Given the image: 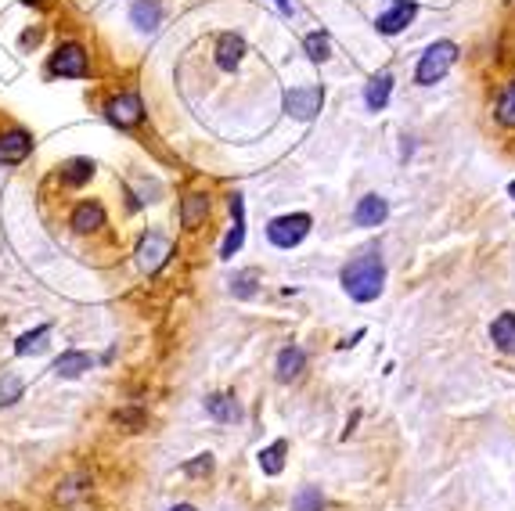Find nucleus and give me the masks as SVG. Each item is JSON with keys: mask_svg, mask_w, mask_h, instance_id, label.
Wrapping results in <instances>:
<instances>
[{"mask_svg": "<svg viewBox=\"0 0 515 511\" xmlns=\"http://www.w3.org/2000/svg\"><path fill=\"white\" fill-rule=\"evenodd\" d=\"M51 335V324H36L33 331H25V335H18V342H14V353L18 357H29V353H40L43 349V339Z\"/></svg>", "mask_w": 515, "mask_h": 511, "instance_id": "22", "label": "nucleus"}, {"mask_svg": "<svg viewBox=\"0 0 515 511\" xmlns=\"http://www.w3.org/2000/svg\"><path fill=\"white\" fill-rule=\"evenodd\" d=\"M415 11H418V4H415V0H397L389 11H382V14H379V22H375V25H379V33L397 36V33L415 18Z\"/></svg>", "mask_w": 515, "mask_h": 511, "instance_id": "10", "label": "nucleus"}, {"mask_svg": "<svg viewBox=\"0 0 515 511\" xmlns=\"http://www.w3.org/2000/svg\"><path fill=\"white\" fill-rule=\"evenodd\" d=\"M242 54H246V40H242V36L224 33V36L217 40V65H220L224 72H235L239 61H242Z\"/></svg>", "mask_w": 515, "mask_h": 511, "instance_id": "15", "label": "nucleus"}, {"mask_svg": "<svg viewBox=\"0 0 515 511\" xmlns=\"http://www.w3.org/2000/svg\"><path fill=\"white\" fill-rule=\"evenodd\" d=\"M29 155H33V134L25 126L0 130V163L4 166H22Z\"/></svg>", "mask_w": 515, "mask_h": 511, "instance_id": "7", "label": "nucleus"}, {"mask_svg": "<svg viewBox=\"0 0 515 511\" xmlns=\"http://www.w3.org/2000/svg\"><path fill=\"white\" fill-rule=\"evenodd\" d=\"M90 367H94V357L83 353V349H65V353L51 364V371H54L58 378H80V375H87Z\"/></svg>", "mask_w": 515, "mask_h": 511, "instance_id": "13", "label": "nucleus"}, {"mask_svg": "<svg viewBox=\"0 0 515 511\" xmlns=\"http://www.w3.org/2000/svg\"><path fill=\"white\" fill-rule=\"evenodd\" d=\"M184 472H188V476H210V472H213V454H199L195 461L184 465Z\"/></svg>", "mask_w": 515, "mask_h": 511, "instance_id": "29", "label": "nucleus"}, {"mask_svg": "<svg viewBox=\"0 0 515 511\" xmlns=\"http://www.w3.org/2000/svg\"><path fill=\"white\" fill-rule=\"evenodd\" d=\"M303 367H306V353H303L299 346H285V349L277 353V364H274L277 382H292V378H299V375H303Z\"/></svg>", "mask_w": 515, "mask_h": 511, "instance_id": "18", "label": "nucleus"}, {"mask_svg": "<svg viewBox=\"0 0 515 511\" xmlns=\"http://www.w3.org/2000/svg\"><path fill=\"white\" fill-rule=\"evenodd\" d=\"M257 284H259V270H257V266L239 270V274L231 277V292H235L239 299H253V295H257Z\"/></svg>", "mask_w": 515, "mask_h": 511, "instance_id": "24", "label": "nucleus"}, {"mask_svg": "<svg viewBox=\"0 0 515 511\" xmlns=\"http://www.w3.org/2000/svg\"><path fill=\"white\" fill-rule=\"evenodd\" d=\"M285 451H288L285 440H277V443H270L267 451H259V469H263L267 476H281V469H285Z\"/></svg>", "mask_w": 515, "mask_h": 511, "instance_id": "23", "label": "nucleus"}, {"mask_svg": "<svg viewBox=\"0 0 515 511\" xmlns=\"http://www.w3.org/2000/svg\"><path fill=\"white\" fill-rule=\"evenodd\" d=\"M47 69H51V76H61V79H87L90 76V54L80 40H65L54 47Z\"/></svg>", "mask_w": 515, "mask_h": 511, "instance_id": "3", "label": "nucleus"}, {"mask_svg": "<svg viewBox=\"0 0 515 511\" xmlns=\"http://www.w3.org/2000/svg\"><path fill=\"white\" fill-rule=\"evenodd\" d=\"M170 256H173V242H170L166 235H159V231H148V235L141 238V246H137V263H141V270H148V274H155Z\"/></svg>", "mask_w": 515, "mask_h": 511, "instance_id": "8", "label": "nucleus"}, {"mask_svg": "<svg viewBox=\"0 0 515 511\" xmlns=\"http://www.w3.org/2000/svg\"><path fill=\"white\" fill-rule=\"evenodd\" d=\"M105 116H108L112 126L134 130V126L145 119V101H141L137 90H119V94H112V98L105 101Z\"/></svg>", "mask_w": 515, "mask_h": 511, "instance_id": "4", "label": "nucleus"}, {"mask_svg": "<svg viewBox=\"0 0 515 511\" xmlns=\"http://www.w3.org/2000/svg\"><path fill=\"white\" fill-rule=\"evenodd\" d=\"M310 228H314V220L306 213H288V217H277V220L267 224V238L277 249H292L310 235Z\"/></svg>", "mask_w": 515, "mask_h": 511, "instance_id": "5", "label": "nucleus"}, {"mask_svg": "<svg viewBox=\"0 0 515 511\" xmlns=\"http://www.w3.org/2000/svg\"><path fill=\"white\" fill-rule=\"evenodd\" d=\"M458 61V43H451V40H436L422 58H418V69H415V83L418 87H433V83H440L447 72H451V65Z\"/></svg>", "mask_w": 515, "mask_h": 511, "instance_id": "2", "label": "nucleus"}, {"mask_svg": "<svg viewBox=\"0 0 515 511\" xmlns=\"http://www.w3.org/2000/svg\"><path fill=\"white\" fill-rule=\"evenodd\" d=\"M389 94H393V72H375L364 87V105L371 112H382L389 105Z\"/></svg>", "mask_w": 515, "mask_h": 511, "instance_id": "14", "label": "nucleus"}, {"mask_svg": "<svg viewBox=\"0 0 515 511\" xmlns=\"http://www.w3.org/2000/svg\"><path fill=\"white\" fill-rule=\"evenodd\" d=\"M509 191H512V199H515V184H509Z\"/></svg>", "mask_w": 515, "mask_h": 511, "instance_id": "33", "label": "nucleus"}, {"mask_svg": "<svg viewBox=\"0 0 515 511\" xmlns=\"http://www.w3.org/2000/svg\"><path fill=\"white\" fill-rule=\"evenodd\" d=\"M321 105H324V90L321 87H292V90H285V112L292 116V119H314L317 112H321Z\"/></svg>", "mask_w": 515, "mask_h": 511, "instance_id": "6", "label": "nucleus"}, {"mask_svg": "<svg viewBox=\"0 0 515 511\" xmlns=\"http://www.w3.org/2000/svg\"><path fill=\"white\" fill-rule=\"evenodd\" d=\"M170 511H195L192 505H177V508H170Z\"/></svg>", "mask_w": 515, "mask_h": 511, "instance_id": "32", "label": "nucleus"}, {"mask_svg": "<svg viewBox=\"0 0 515 511\" xmlns=\"http://www.w3.org/2000/svg\"><path fill=\"white\" fill-rule=\"evenodd\" d=\"M491 339H494V346H498L501 353L515 357V313L512 310H505V313H498V317H494V324H491Z\"/></svg>", "mask_w": 515, "mask_h": 511, "instance_id": "20", "label": "nucleus"}, {"mask_svg": "<svg viewBox=\"0 0 515 511\" xmlns=\"http://www.w3.org/2000/svg\"><path fill=\"white\" fill-rule=\"evenodd\" d=\"M324 508V497L317 487H303L295 497H292V511H321Z\"/></svg>", "mask_w": 515, "mask_h": 511, "instance_id": "26", "label": "nucleus"}, {"mask_svg": "<svg viewBox=\"0 0 515 511\" xmlns=\"http://www.w3.org/2000/svg\"><path fill=\"white\" fill-rule=\"evenodd\" d=\"M206 414L213 418V422H239L242 418V407H239V400L231 396V393H213L210 400H206Z\"/></svg>", "mask_w": 515, "mask_h": 511, "instance_id": "19", "label": "nucleus"}, {"mask_svg": "<svg viewBox=\"0 0 515 511\" xmlns=\"http://www.w3.org/2000/svg\"><path fill=\"white\" fill-rule=\"evenodd\" d=\"M112 422H116V425H145V414H141V411H116Z\"/></svg>", "mask_w": 515, "mask_h": 511, "instance_id": "30", "label": "nucleus"}, {"mask_svg": "<svg viewBox=\"0 0 515 511\" xmlns=\"http://www.w3.org/2000/svg\"><path fill=\"white\" fill-rule=\"evenodd\" d=\"M386 217H389V202L382 195H364L357 202V209H353V224L357 228H379Z\"/></svg>", "mask_w": 515, "mask_h": 511, "instance_id": "11", "label": "nucleus"}, {"mask_svg": "<svg viewBox=\"0 0 515 511\" xmlns=\"http://www.w3.org/2000/svg\"><path fill=\"white\" fill-rule=\"evenodd\" d=\"M69 228H72L76 235H94V231H101V228H105V206H101L98 199L80 202V206L72 209V217H69Z\"/></svg>", "mask_w": 515, "mask_h": 511, "instance_id": "9", "label": "nucleus"}, {"mask_svg": "<svg viewBox=\"0 0 515 511\" xmlns=\"http://www.w3.org/2000/svg\"><path fill=\"white\" fill-rule=\"evenodd\" d=\"M130 22H134L141 33H155L159 22H163L159 0H134V4H130Z\"/></svg>", "mask_w": 515, "mask_h": 511, "instance_id": "16", "label": "nucleus"}, {"mask_svg": "<svg viewBox=\"0 0 515 511\" xmlns=\"http://www.w3.org/2000/svg\"><path fill=\"white\" fill-rule=\"evenodd\" d=\"M303 47H306V58H310V61H328V54H332L324 33H310V36L303 40Z\"/></svg>", "mask_w": 515, "mask_h": 511, "instance_id": "27", "label": "nucleus"}, {"mask_svg": "<svg viewBox=\"0 0 515 511\" xmlns=\"http://www.w3.org/2000/svg\"><path fill=\"white\" fill-rule=\"evenodd\" d=\"M339 281H342L346 295H350V299H357V302H371V299H379V295H382V284H386L382 253H379L375 246H371V249H364V253H357L346 266H342Z\"/></svg>", "mask_w": 515, "mask_h": 511, "instance_id": "1", "label": "nucleus"}, {"mask_svg": "<svg viewBox=\"0 0 515 511\" xmlns=\"http://www.w3.org/2000/svg\"><path fill=\"white\" fill-rule=\"evenodd\" d=\"M206 217H210V199H206V195L195 191V195H184V199H181V228H184V231H195Z\"/></svg>", "mask_w": 515, "mask_h": 511, "instance_id": "17", "label": "nucleus"}, {"mask_svg": "<svg viewBox=\"0 0 515 511\" xmlns=\"http://www.w3.org/2000/svg\"><path fill=\"white\" fill-rule=\"evenodd\" d=\"M498 123L501 126H509V130H515V79H509V87L501 90V98H498Z\"/></svg>", "mask_w": 515, "mask_h": 511, "instance_id": "25", "label": "nucleus"}, {"mask_svg": "<svg viewBox=\"0 0 515 511\" xmlns=\"http://www.w3.org/2000/svg\"><path fill=\"white\" fill-rule=\"evenodd\" d=\"M58 177H61L65 188H83V184H90V177H94V163H90V159H69Z\"/></svg>", "mask_w": 515, "mask_h": 511, "instance_id": "21", "label": "nucleus"}, {"mask_svg": "<svg viewBox=\"0 0 515 511\" xmlns=\"http://www.w3.org/2000/svg\"><path fill=\"white\" fill-rule=\"evenodd\" d=\"M22 396V382L14 378V375H7L4 382H0V404H14Z\"/></svg>", "mask_w": 515, "mask_h": 511, "instance_id": "28", "label": "nucleus"}, {"mask_svg": "<svg viewBox=\"0 0 515 511\" xmlns=\"http://www.w3.org/2000/svg\"><path fill=\"white\" fill-rule=\"evenodd\" d=\"M274 4H277V7L285 11V14H292V0H274Z\"/></svg>", "mask_w": 515, "mask_h": 511, "instance_id": "31", "label": "nucleus"}, {"mask_svg": "<svg viewBox=\"0 0 515 511\" xmlns=\"http://www.w3.org/2000/svg\"><path fill=\"white\" fill-rule=\"evenodd\" d=\"M231 217H235V228L228 231V238L220 246V259H231L246 242V202H242V195H231Z\"/></svg>", "mask_w": 515, "mask_h": 511, "instance_id": "12", "label": "nucleus"}]
</instances>
